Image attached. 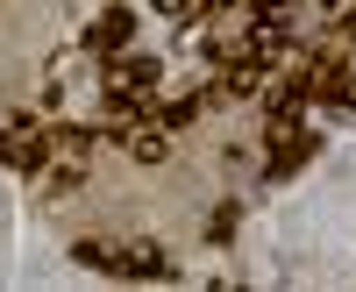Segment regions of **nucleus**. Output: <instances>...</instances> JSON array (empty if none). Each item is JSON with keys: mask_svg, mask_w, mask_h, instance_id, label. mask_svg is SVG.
<instances>
[{"mask_svg": "<svg viewBox=\"0 0 356 292\" xmlns=\"http://www.w3.org/2000/svg\"><path fill=\"white\" fill-rule=\"evenodd\" d=\"M50 136L29 122V114H8L0 122V171H22V179H36V171H50Z\"/></svg>", "mask_w": 356, "mask_h": 292, "instance_id": "1", "label": "nucleus"}, {"mask_svg": "<svg viewBox=\"0 0 356 292\" xmlns=\"http://www.w3.org/2000/svg\"><path fill=\"white\" fill-rule=\"evenodd\" d=\"M321 150V136L300 129V122H271V150H264V186H285L292 171H307Z\"/></svg>", "mask_w": 356, "mask_h": 292, "instance_id": "2", "label": "nucleus"}, {"mask_svg": "<svg viewBox=\"0 0 356 292\" xmlns=\"http://www.w3.org/2000/svg\"><path fill=\"white\" fill-rule=\"evenodd\" d=\"M307 65H314V100L356 107V50H307Z\"/></svg>", "mask_w": 356, "mask_h": 292, "instance_id": "3", "label": "nucleus"}, {"mask_svg": "<svg viewBox=\"0 0 356 292\" xmlns=\"http://www.w3.org/2000/svg\"><path fill=\"white\" fill-rule=\"evenodd\" d=\"M264 86H271V57H257V50H235L214 65V100H257Z\"/></svg>", "mask_w": 356, "mask_h": 292, "instance_id": "4", "label": "nucleus"}, {"mask_svg": "<svg viewBox=\"0 0 356 292\" xmlns=\"http://www.w3.org/2000/svg\"><path fill=\"white\" fill-rule=\"evenodd\" d=\"M129 43H136V8H129V0H114V8H100V22L86 29V50H93L100 65H114Z\"/></svg>", "mask_w": 356, "mask_h": 292, "instance_id": "5", "label": "nucleus"}, {"mask_svg": "<svg viewBox=\"0 0 356 292\" xmlns=\"http://www.w3.org/2000/svg\"><path fill=\"white\" fill-rule=\"evenodd\" d=\"M114 278H178V264H171V250L157 243V236H136V243H122L114 250Z\"/></svg>", "mask_w": 356, "mask_h": 292, "instance_id": "6", "label": "nucleus"}, {"mask_svg": "<svg viewBox=\"0 0 356 292\" xmlns=\"http://www.w3.org/2000/svg\"><path fill=\"white\" fill-rule=\"evenodd\" d=\"M100 107H107V122L136 129V122H150V114H157V93H143V86H129V79H107V86H100Z\"/></svg>", "mask_w": 356, "mask_h": 292, "instance_id": "7", "label": "nucleus"}, {"mask_svg": "<svg viewBox=\"0 0 356 292\" xmlns=\"http://www.w3.org/2000/svg\"><path fill=\"white\" fill-rule=\"evenodd\" d=\"M107 79H129V86H143V93H157V86H164V65H157V57L150 50H122V57H114V65H100Z\"/></svg>", "mask_w": 356, "mask_h": 292, "instance_id": "8", "label": "nucleus"}, {"mask_svg": "<svg viewBox=\"0 0 356 292\" xmlns=\"http://www.w3.org/2000/svg\"><path fill=\"white\" fill-rule=\"evenodd\" d=\"M122 150H129L136 164H164V157H171V129H157V122H136Z\"/></svg>", "mask_w": 356, "mask_h": 292, "instance_id": "9", "label": "nucleus"}, {"mask_svg": "<svg viewBox=\"0 0 356 292\" xmlns=\"http://www.w3.org/2000/svg\"><path fill=\"white\" fill-rule=\"evenodd\" d=\"M43 136H50V150H57V157H79V164H86V150L100 143V129H86V122H50Z\"/></svg>", "mask_w": 356, "mask_h": 292, "instance_id": "10", "label": "nucleus"}, {"mask_svg": "<svg viewBox=\"0 0 356 292\" xmlns=\"http://www.w3.org/2000/svg\"><path fill=\"white\" fill-rule=\"evenodd\" d=\"M207 100H214V86H207V93H178V100H157V114H150V122L157 129H186V122H200V107Z\"/></svg>", "mask_w": 356, "mask_h": 292, "instance_id": "11", "label": "nucleus"}, {"mask_svg": "<svg viewBox=\"0 0 356 292\" xmlns=\"http://www.w3.org/2000/svg\"><path fill=\"white\" fill-rule=\"evenodd\" d=\"M235 228H243V207H235V200H221V207L207 214V243L228 250V243H235Z\"/></svg>", "mask_w": 356, "mask_h": 292, "instance_id": "12", "label": "nucleus"}, {"mask_svg": "<svg viewBox=\"0 0 356 292\" xmlns=\"http://www.w3.org/2000/svg\"><path fill=\"white\" fill-rule=\"evenodd\" d=\"M79 186H86V164H79V157H57V164H50V179H43L50 200H65V193H79Z\"/></svg>", "mask_w": 356, "mask_h": 292, "instance_id": "13", "label": "nucleus"}, {"mask_svg": "<svg viewBox=\"0 0 356 292\" xmlns=\"http://www.w3.org/2000/svg\"><path fill=\"white\" fill-rule=\"evenodd\" d=\"M65 257H72V264H86V271H107V278H114V250H107L100 236H79Z\"/></svg>", "mask_w": 356, "mask_h": 292, "instance_id": "14", "label": "nucleus"}, {"mask_svg": "<svg viewBox=\"0 0 356 292\" xmlns=\"http://www.w3.org/2000/svg\"><path fill=\"white\" fill-rule=\"evenodd\" d=\"M328 29H335V36H342V43L356 36V0H342V8H328Z\"/></svg>", "mask_w": 356, "mask_h": 292, "instance_id": "15", "label": "nucleus"}, {"mask_svg": "<svg viewBox=\"0 0 356 292\" xmlns=\"http://www.w3.org/2000/svg\"><path fill=\"white\" fill-rule=\"evenodd\" d=\"M157 15H164V22H193L200 0H157Z\"/></svg>", "mask_w": 356, "mask_h": 292, "instance_id": "16", "label": "nucleus"}, {"mask_svg": "<svg viewBox=\"0 0 356 292\" xmlns=\"http://www.w3.org/2000/svg\"><path fill=\"white\" fill-rule=\"evenodd\" d=\"M321 8H342V0H321Z\"/></svg>", "mask_w": 356, "mask_h": 292, "instance_id": "17", "label": "nucleus"}]
</instances>
